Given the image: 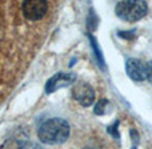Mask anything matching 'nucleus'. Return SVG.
<instances>
[{
	"label": "nucleus",
	"mask_w": 152,
	"mask_h": 149,
	"mask_svg": "<svg viewBox=\"0 0 152 149\" xmlns=\"http://www.w3.org/2000/svg\"><path fill=\"white\" fill-rule=\"evenodd\" d=\"M131 136L132 139H135V144H137L139 142V134H137V132L135 129H131Z\"/></svg>",
	"instance_id": "11"
},
{
	"label": "nucleus",
	"mask_w": 152,
	"mask_h": 149,
	"mask_svg": "<svg viewBox=\"0 0 152 149\" xmlns=\"http://www.w3.org/2000/svg\"><path fill=\"white\" fill-rule=\"evenodd\" d=\"M126 72L134 81H143L147 78L148 75V64L140 59L129 57L126 61Z\"/></svg>",
	"instance_id": "6"
},
{
	"label": "nucleus",
	"mask_w": 152,
	"mask_h": 149,
	"mask_svg": "<svg viewBox=\"0 0 152 149\" xmlns=\"http://www.w3.org/2000/svg\"><path fill=\"white\" fill-rule=\"evenodd\" d=\"M71 134V126L68 121L60 117H52L45 120L37 129V137L43 144L59 145L64 144Z\"/></svg>",
	"instance_id": "1"
},
{
	"label": "nucleus",
	"mask_w": 152,
	"mask_h": 149,
	"mask_svg": "<svg viewBox=\"0 0 152 149\" xmlns=\"http://www.w3.org/2000/svg\"><path fill=\"white\" fill-rule=\"evenodd\" d=\"M76 81L75 73H67V72H59V73L53 75L50 80L45 83V93L51 94L56 92L60 88H66V86L72 85Z\"/></svg>",
	"instance_id": "5"
},
{
	"label": "nucleus",
	"mask_w": 152,
	"mask_h": 149,
	"mask_svg": "<svg viewBox=\"0 0 152 149\" xmlns=\"http://www.w3.org/2000/svg\"><path fill=\"white\" fill-rule=\"evenodd\" d=\"M21 9H23L26 19L31 21H36L45 16L48 11V3L44 0H28V1L23 3Z\"/></svg>",
	"instance_id": "3"
},
{
	"label": "nucleus",
	"mask_w": 152,
	"mask_h": 149,
	"mask_svg": "<svg viewBox=\"0 0 152 149\" xmlns=\"http://www.w3.org/2000/svg\"><path fill=\"white\" fill-rule=\"evenodd\" d=\"M72 97L83 107H91L95 102V89L88 83H77L72 88Z\"/></svg>",
	"instance_id": "4"
},
{
	"label": "nucleus",
	"mask_w": 152,
	"mask_h": 149,
	"mask_svg": "<svg viewBox=\"0 0 152 149\" xmlns=\"http://www.w3.org/2000/svg\"><path fill=\"white\" fill-rule=\"evenodd\" d=\"M89 43H91V48H92V51H94V53H95V59H96L99 67L102 69H105V61H104V57H103V52L100 51L96 39H95L92 35H89Z\"/></svg>",
	"instance_id": "7"
},
{
	"label": "nucleus",
	"mask_w": 152,
	"mask_h": 149,
	"mask_svg": "<svg viewBox=\"0 0 152 149\" xmlns=\"http://www.w3.org/2000/svg\"><path fill=\"white\" fill-rule=\"evenodd\" d=\"M147 78H148V81L152 84V61L148 63V75H147Z\"/></svg>",
	"instance_id": "10"
},
{
	"label": "nucleus",
	"mask_w": 152,
	"mask_h": 149,
	"mask_svg": "<svg viewBox=\"0 0 152 149\" xmlns=\"http://www.w3.org/2000/svg\"><path fill=\"white\" fill-rule=\"evenodd\" d=\"M118 126H119V120H116L115 123H113V125L108 126V133H110L112 137H115L116 140H119V139H120V134H119Z\"/></svg>",
	"instance_id": "9"
},
{
	"label": "nucleus",
	"mask_w": 152,
	"mask_h": 149,
	"mask_svg": "<svg viewBox=\"0 0 152 149\" xmlns=\"http://www.w3.org/2000/svg\"><path fill=\"white\" fill-rule=\"evenodd\" d=\"M131 149H137V147H136V145H135V147H132Z\"/></svg>",
	"instance_id": "13"
},
{
	"label": "nucleus",
	"mask_w": 152,
	"mask_h": 149,
	"mask_svg": "<svg viewBox=\"0 0 152 149\" xmlns=\"http://www.w3.org/2000/svg\"><path fill=\"white\" fill-rule=\"evenodd\" d=\"M20 149H40V148H37L36 145H28V147H27V145H24V147L20 148Z\"/></svg>",
	"instance_id": "12"
},
{
	"label": "nucleus",
	"mask_w": 152,
	"mask_h": 149,
	"mask_svg": "<svg viewBox=\"0 0 152 149\" xmlns=\"http://www.w3.org/2000/svg\"><path fill=\"white\" fill-rule=\"evenodd\" d=\"M148 12V5L143 0H127V1H119L115 7V13L119 19L128 23L143 19Z\"/></svg>",
	"instance_id": "2"
},
{
	"label": "nucleus",
	"mask_w": 152,
	"mask_h": 149,
	"mask_svg": "<svg viewBox=\"0 0 152 149\" xmlns=\"http://www.w3.org/2000/svg\"><path fill=\"white\" fill-rule=\"evenodd\" d=\"M110 110H111V104H110V101L105 99H102L99 102H96V105H95V108H94L95 115H97V116L107 115Z\"/></svg>",
	"instance_id": "8"
}]
</instances>
